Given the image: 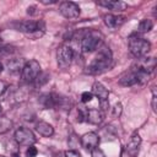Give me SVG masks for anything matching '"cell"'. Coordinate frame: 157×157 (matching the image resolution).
I'll use <instances>...</instances> for the list:
<instances>
[{
	"label": "cell",
	"mask_w": 157,
	"mask_h": 157,
	"mask_svg": "<svg viewBox=\"0 0 157 157\" xmlns=\"http://www.w3.org/2000/svg\"><path fill=\"white\" fill-rule=\"evenodd\" d=\"M112 53L109 50L108 47L103 45L99 50L98 54L96 55V58L91 61V64L86 67V72L90 75H97V74H102L105 70H109V67L112 66Z\"/></svg>",
	"instance_id": "1"
},
{
	"label": "cell",
	"mask_w": 157,
	"mask_h": 157,
	"mask_svg": "<svg viewBox=\"0 0 157 157\" xmlns=\"http://www.w3.org/2000/svg\"><path fill=\"white\" fill-rule=\"evenodd\" d=\"M15 28L32 38L42 37L45 31V26L43 21H32V20L21 21V22L15 23Z\"/></svg>",
	"instance_id": "2"
},
{
	"label": "cell",
	"mask_w": 157,
	"mask_h": 157,
	"mask_svg": "<svg viewBox=\"0 0 157 157\" xmlns=\"http://www.w3.org/2000/svg\"><path fill=\"white\" fill-rule=\"evenodd\" d=\"M128 44H129L130 53L134 56H136L137 59L146 56L147 53L151 49V43L147 39H145L142 37H139V36H135V34H132V36L129 37Z\"/></svg>",
	"instance_id": "3"
},
{
	"label": "cell",
	"mask_w": 157,
	"mask_h": 157,
	"mask_svg": "<svg viewBox=\"0 0 157 157\" xmlns=\"http://www.w3.org/2000/svg\"><path fill=\"white\" fill-rule=\"evenodd\" d=\"M147 80H148V75L147 74L131 67L129 71L124 72L119 77V85L128 87V86H134L136 83H145Z\"/></svg>",
	"instance_id": "4"
},
{
	"label": "cell",
	"mask_w": 157,
	"mask_h": 157,
	"mask_svg": "<svg viewBox=\"0 0 157 157\" xmlns=\"http://www.w3.org/2000/svg\"><path fill=\"white\" fill-rule=\"evenodd\" d=\"M101 42H102V36L99 32L97 31L87 32L81 38V50L83 53H91L99 47Z\"/></svg>",
	"instance_id": "5"
},
{
	"label": "cell",
	"mask_w": 157,
	"mask_h": 157,
	"mask_svg": "<svg viewBox=\"0 0 157 157\" xmlns=\"http://www.w3.org/2000/svg\"><path fill=\"white\" fill-rule=\"evenodd\" d=\"M74 60V50L70 45L63 44L56 50V61L60 69H66L71 65Z\"/></svg>",
	"instance_id": "6"
},
{
	"label": "cell",
	"mask_w": 157,
	"mask_h": 157,
	"mask_svg": "<svg viewBox=\"0 0 157 157\" xmlns=\"http://www.w3.org/2000/svg\"><path fill=\"white\" fill-rule=\"evenodd\" d=\"M21 74H22L23 81H26V82L36 81V78L40 74V65H39V63L37 60H34V59L26 61Z\"/></svg>",
	"instance_id": "7"
},
{
	"label": "cell",
	"mask_w": 157,
	"mask_h": 157,
	"mask_svg": "<svg viewBox=\"0 0 157 157\" xmlns=\"http://www.w3.org/2000/svg\"><path fill=\"white\" fill-rule=\"evenodd\" d=\"M15 140L18 145L22 146H33L37 141L33 131L25 126H21L15 131Z\"/></svg>",
	"instance_id": "8"
},
{
	"label": "cell",
	"mask_w": 157,
	"mask_h": 157,
	"mask_svg": "<svg viewBox=\"0 0 157 157\" xmlns=\"http://www.w3.org/2000/svg\"><path fill=\"white\" fill-rule=\"evenodd\" d=\"M140 145H141V137L137 132H134L125 146L123 157H136L140 150Z\"/></svg>",
	"instance_id": "9"
},
{
	"label": "cell",
	"mask_w": 157,
	"mask_h": 157,
	"mask_svg": "<svg viewBox=\"0 0 157 157\" xmlns=\"http://www.w3.org/2000/svg\"><path fill=\"white\" fill-rule=\"evenodd\" d=\"M59 11L65 18H76L80 15V7L74 1H63V2H60Z\"/></svg>",
	"instance_id": "10"
},
{
	"label": "cell",
	"mask_w": 157,
	"mask_h": 157,
	"mask_svg": "<svg viewBox=\"0 0 157 157\" xmlns=\"http://www.w3.org/2000/svg\"><path fill=\"white\" fill-rule=\"evenodd\" d=\"M132 67L148 75V74H151V72L155 70V67H156V59H155V58H146V56L139 58L137 61L132 65Z\"/></svg>",
	"instance_id": "11"
},
{
	"label": "cell",
	"mask_w": 157,
	"mask_h": 157,
	"mask_svg": "<svg viewBox=\"0 0 157 157\" xmlns=\"http://www.w3.org/2000/svg\"><path fill=\"white\" fill-rule=\"evenodd\" d=\"M82 147L87 151H92L93 148L98 147V144H99V137L96 132H87L85 134L81 140H80Z\"/></svg>",
	"instance_id": "12"
},
{
	"label": "cell",
	"mask_w": 157,
	"mask_h": 157,
	"mask_svg": "<svg viewBox=\"0 0 157 157\" xmlns=\"http://www.w3.org/2000/svg\"><path fill=\"white\" fill-rule=\"evenodd\" d=\"M104 119V113L101 109L91 108V109H85V120L91 123V124H101Z\"/></svg>",
	"instance_id": "13"
},
{
	"label": "cell",
	"mask_w": 157,
	"mask_h": 157,
	"mask_svg": "<svg viewBox=\"0 0 157 157\" xmlns=\"http://www.w3.org/2000/svg\"><path fill=\"white\" fill-rule=\"evenodd\" d=\"M97 4L99 6H103L112 11H118V12L124 11L128 7V4L124 1H120V0H98Z\"/></svg>",
	"instance_id": "14"
},
{
	"label": "cell",
	"mask_w": 157,
	"mask_h": 157,
	"mask_svg": "<svg viewBox=\"0 0 157 157\" xmlns=\"http://www.w3.org/2000/svg\"><path fill=\"white\" fill-rule=\"evenodd\" d=\"M103 22L107 27L109 28H118L120 27L124 22H125V17L124 16H119V15H113V13H108L103 16Z\"/></svg>",
	"instance_id": "15"
},
{
	"label": "cell",
	"mask_w": 157,
	"mask_h": 157,
	"mask_svg": "<svg viewBox=\"0 0 157 157\" xmlns=\"http://www.w3.org/2000/svg\"><path fill=\"white\" fill-rule=\"evenodd\" d=\"M93 96H96L99 101H104V99H108V96H109V92L108 90L101 83V82H94L93 86H92V92H91Z\"/></svg>",
	"instance_id": "16"
},
{
	"label": "cell",
	"mask_w": 157,
	"mask_h": 157,
	"mask_svg": "<svg viewBox=\"0 0 157 157\" xmlns=\"http://www.w3.org/2000/svg\"><path fill=\"white\" fill-rule=\"evenodd\" d=\"M36 130H37V132H39L42 136H45V137H49L54 134L53 126L47 121H38L36 124Z\"/></svg>",
	"instance_id": "17"
},
{
	"label": "cell",
	"mask_w": 157,
	"mask_h": 157,
	"mask_svg": "<svg viewBox=\"0 0 157 157\" xmlns=\"http://www.w3.org/2000/svg\"><path fill=\"white\" fill-rule=\"evenodd\" d=\"M23 66H25V60L23 59H10L6 63L7 70L12 74H17V72L22 71Z\"/></svg>",
	"instance_id": "18"
},
{
	"label": "cell",
	"mask_w": 157,
	"mask_h": 157,
	"mask_svg": "<svg viewBox=\"0 0 157 157\" xmlns=\"http://www.w3.org/2000/svg\"><path fill=\"white\" fill-rule=\"evenodd\" d=\"M11 128H12V121L6 117L0 115V134L7 132L9 130H11Z\"/></svg>",
	"instance_id": "19"
},
{
	"label": "cell",
	"mask_w": 157,
	"mask_h": 157,
	"mask_svg": "<svg viewBox=\"0 0 157 157\" xmlns=\"http://www.w3.org/2000/svg\"><path fill=\"white\" fill-rule=\"evenodd\" d=\"M152 27H153V22H152L151 20L145 18V20H142V21L139 23L137 31L141 32V33H147V32H150V31L152 29Z\"/></svg>",
	"instance_id": "20"
},
{
	"label": "cell",
	"mask_w": 157,
	"mask_h": 157,
	"mask_svg": "<svg viewBox=\"0 0 157 157\" xmlns=\"http://www.w3.org/2000/svg\"><path fill=\"white\" fill-rule=\"evenodd\" d=\"M121 112H123V105H121V103H115V104L113 105V108H112V115H113L114 118H118V117H120Z\"/></svg>",
	"instance_id": "21"
},
{
	"label": "cell",
	"mask_w": 157,
	"mask_h": 157,
	"mask_svg": "<svg viewBox=\"0 0 157 157\" xmlns=\"http://www.w3.org/2000/svg\"><path fill=\"white\" fill-rule=\"evenodd\" d=\"M37 153H38V151L34 146H28V148L26 151V157H36Z\"/></svg>",
	"instance_id": "22"
},
{
	"label": "cell",
	"mask_w": 157,
	"mask_h": 157,
	"mask_svg": "<svg viewBox=\"0 0 157 157\" xmlns=\"http://www.w3.org/2000/svg\"><path fill=\"white\" fill-rule=\"evenodd\" d=\"M36 81H37V85H43V83H45L47 81H48V75L47 74H39L38 75V77L36 78Z\"/></svg>",
	"instance_id": "23"
},
{
	"label": "cell",
	"mask_w": 157,
	"mask_h": 157,
	"mask_svg": "<svg viewBox=\"0 0 157 157\" xmlns=\"http://www.w3.org/2000/svg\"><path fill=\"white\" fill-rule=\"evenodd\" d=\"M92 98H93V94L91 92H83L81 94V101L83 103H88L90 101H92Z\"/></svg>",
	"instance_id": "24"
},
{
	"label": "cell",
	"mask_w": 157,
	"mask_h": 157,
	"mask_svg": "<svg viewBox=\"0 0 157 157\" xmlns=\"http://www.w3.org/2000/svg\"><path fill=\"white\" fill-rule=\"evenodd\" d=\"M91 156H92V157H105L104 152H103L101 148H98V147H96V148H93V150L91 151Z\"/></svg>",
	"instance_id": "25"
},
{
	"label": "cell",
	"mask_w": 157,
	"mask_h": 157,
	"mask_svg": "<svg viewBox=\"0 0 157 157\" xmlns=\"http://www.w3.org/2000/svg\"><path fill=\"white\" fill-rule=\"evenodd\" d=\"M64 155H65V157H82V156L80 155V152H77L76 150H69V151H66Z\"/></svg>",
	"instance_id": "26"
},
{
	"label": "cell",
	"mask_w": 157,
	"mask_h": 157,
	"mask_svg": "<svg viewBox=\"0 0 157 157\" xmlns=\"http://www.w3.org/2000/svg\"><path fill=\"white\" fill-rule=\"evenodd\" d=\"M156 102H157V96H156V91L153 90L152 91V109H153L155 113L157 112V104H156Z\"/></svg>",
	"instance_id": "27"
},
{
	"label": "cell",
	"mask_w": 157,
	"mask_h": 157,
	"mask_svg": "<svg viewBox=\"0 0 157 157\" xmlns=\"http://www.w3.org/2000/svg\"><path fill=\"white\" fill-rule=\"evenodd\" d=\"M6 90H7V85H6V82L0 81V96H2V94L5 93Z\"/></svg>",
	"instance_id": "28"
},
{
	"label": "cell",
	"mask_w": 157,
	"mask_h": 157,
	"mask_svg": "<svg viewBox=\"0 0 157 157\" xmlns=\"http://www.w3.org/2000/svg\"><path fill=\"white\" fill-rule=\"evenodd\" d=\"M27 13L28 15H34L36 13V6H29L27 9Z\"/></svg>",
	"instance_id": "29"
},
{
	"label": "cell",
	"mask_w": 157,
	"mask_h": 157,
	"mask_svg": "<svg viewBox=\"0 0 157 157\" xmlns=\"http://www.w3.org/2000/svg\"><path fill=\"white\" fill-rule=\"evenodd\" d=\"M40 2H42V4H44V5H50V4H55V2H56V0H49V1H48V0H42Z\"/></svg>",
	"instance_id": "30"
},
{
	"label": "cell",
	"mask_w": 157,
	"mask_h": 157,
	"mask_svg": "<svg viewBox=\"0 0 157 157\" xmlns=\"http://www.w3.org/2000/svg\"><path fill=\"white\" fill-rule=\"evenodd\" d=\"M1 71H2V64L0 63V74H1Z\"/></svg>",
	"instance_id": "31"
},
{
	"label": "cell",
	"mask_w": 157,
	"mask_h": 157,
	"mask_svg": "<svg viewBox=\"0 0 157 157\" xmlns=\"http://www.w3.org/2000/svg\"><path fill=\"white\" fill-rule=\"evenodd\" d=\"M1 47H2V40L0 39V48H1Z\"/></svg>",
	"instance_id": "32"
},
{
	"label": "cell",
	"mask_w": 157,
	"mask_h": 157,
	"mask_svg": "<svg viewBox=\"0 0 157 157\" xmlns=\"http://www.w3.org/2000/svg\"><path fill=\"white\" fill-rule=\"evenodd\" d=\"M1 110H2V109H1V105H0V113H1Z\"/></svg>",
	"instance_id": "33"
},
{
	"label": "cell",
	"mask_w": 157,
	"mask_h": 157,
	"mask_svg": "<svg viewBox=\"0 0 157 157\" xmlns=\"http://www.w3.org/2000/svg\"><path fill=\"white\" fill-rule=\"evenodd\" d=\"M0 157H5V156H1V155H0Z\"/></svg>",
	"instance_id": "34"
}]
</instances>
